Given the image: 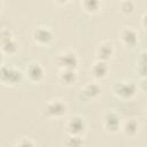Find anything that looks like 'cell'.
<instances>
[{
	"label": "cell",
	"instance_id": "1",
	"mask_svg": "<svg viewBox=\"0 0 147 147\" xmlns=\"http://www.w3.org/2000/svg\"><path fill=\"white\" fill-rule=\"evenodd\" d=\"M22 72L21 70L7 67V65H0V82L6 85H15L22 80Z\"/></svg>",
	"mask_w": 147,
	"mask_h": 147
},
{
	"label": "cell",
	"instance_id": "2",
	"mask_svg": "<svg viewBox=\"0 0 147 147\" xmlns=\"http://www.w3.org/2000/svg\"><path fill=\"white\" fill-rule=\"evenodd\" d=\"M65 113H67V105L60 99L51 100L45 106V115L47 117L60 118V117L64 116Z\"/></svg>",
	"mask_w": 147,
	"mask_h": 147
},
{
	"label": "cell",
	"instance_id": "3",
	"mask_svg": "<svg viewBox=\"0 0 147 147\" xmlns=\"http://www.w3.org/2000/svg\"><path fill=\"white\" fill-rule=\"evenodd\" d=\"M57 67L60 69H72L76 70L77 65H78V57L77 55L71 52V51H65L62 52L57 55L56 60H55Z\"/></svg>",
	"mask_w": 147,
	"mask_h": 147
},
{
	"label": "cell",
	"instance_id": "4",
	"mask_svg": "<svg viewBox=\"0 0 147 147\" xmlns=\"http://www.w3.org/2000/svg\"><path fill=\"white\" fill-rule=\"evenodd\" d=\"M114 93L121 99H131L137 92V85L133 82H117L113 86Z\"/></svg>",
	"mask_w": 147,
	"mask_h": 147
},
{
	"label": "cell",
	"instance_id": "5",
	"mask_svg": "<svg viewBox=\"0 0 147 147\" xmlns=\"http://www.w3.org/2000/svg\"><path fill=\"white\" fill-rule=\"evenodd\" d=\"M0 47L2 53L7 54H14L17 51V42L8 30H3L0 32Z\"/></svg>",
	"mask_w": 147,
	"mask_h": 147
},
{
	"label": "cell",
	"instance_id": "6",
	"mask_svg": "<svg viewBox=\"0 0 147 147\" xmlns=\"http://www.w3.org/2000/svg\"><path fill=\"white\" fill-rule=\"evenodd\" d=\"M85 121L80 116H72L67 122V131L69 134H76L82 136L85 131Z\"/></svg>",
	"mask_w": 147,
	"mask_h": 147
},
{
	"label": "cell",
	"instance_id": "7",
	"mask_svg": "<svg viewBox=\"0 0 147 147\" xmlns=\"http://www.w3.org/2000/svg\"><path fill=\"white\" fill-rule=\"evenodd\" d=\"M32 37L36 42H38L40 45H47L53 39V32L51 31V29H48L46 26H38L33 30Z\"/></svg>",
	"mask_w": 147,
	"mask_h": 147
},
{
	"label": "cell",
	"instance_id": "8",
	"mask_svg": "<svg viewBox=\"0 0 147 147\" xmlns=\"http://www.w3.org/2000/svg\"><path fill=\"white\" fill-rule=\"evenodd\" d=\"M119 126H121V121L116 113L108 111L103 116V127L106 129V131L110 133H115L118 131Z\"/></svg>",
	"mask_w": 147,
	"mask_h": 147
},
{
	"label": "cell",
	"instance_id": "9",
	"mask_svg": "<svg viewBox=\"0 0 147 147\" xmlns=\"http://www.w3.org/2000/svg\"><path fill=\"white\" fill-rule=\"evenodd\" d=\"M121 41L125 46H134L138 42V32L132 26H124L119 32Z\"/></svg>",
	"mask_w": 147,
	"mask_h": 147
},
{
	"label": "cell",
	"instance_id": "10",
	"mask_svg": "<svg viewBox=\"0 0 147 147\" xmlns=\"http://www.w3.org/2000/svg\"><path fill=\"white\" fill-rule=\"evenodd\" d=\"M26 75L29 77V79L33 83H39L44 79L45 77V71L44 68L37 63V62H32L26 67Z\"/></svg>",
	"mask_w": 147,
	"mask_h": 147
},
{
	"label": "cell",
	"instance_id": "11",
	"mask_svg": "<svg viewBox=\"0 0 147 147\" xmlns=\"http://www.w3.org/2000/svg\"><path fill=\"white\" fill-rule=\"evenodd\" d=\"M114 55V45L111 41H103L96 49V57L100 61L107 62Z\"/></svg>",
	"mask_w": 147,
	"mask_h": 147
},
{
	"label": "cell",
	"instance_id": "12",
	"mask_svg": "<svg viewBox=\"0 0 147 147\" xmlns=\"http://www.w3.org/2000/svg\"><path fill=\"white\" fill-rule=\"evenodd\" d=\"M108 70H109L108 63L105 62V61H100V60H96V61L92 64V68H91L92 75H93L96 79H100V78L106 77L107 74H108Z\"/></svg>",
	"mask_w": 147,
	"mask_h": 147
},
{
	"label": "cell",
	"instance_id": "13",
	"mask_svg": "<svg viewBox=\"0 0 147 147\" xmlns=\"http://www.w3.org/2000/svg\"><path fill=\"white\" fill-rule=\"evenodd\" d=\"M57 78L64 85H72L77 80V74L76 70L72 69H61Z\"/></svg>",
	"mask_w": 147,
	"mask_h": 147
},
{
	"label": "cell",
	"instance_id": "14",
	"mask_svg": "<svg viewBox=\"0 0 147 147\" xmlns=\"http://www.w3.org/2000/svg\"><path fill=\"white\" fill-rule=\"evenodd\" d=\"M101 93V87L98 83H88L82 88V94L86 99H95Z\"/></svg>",
	"mask_w": 147,
	"mask_h": 147
},
{
	"label": "cell",
	"instance_id": "15",
	"mask_svg": "<svg viewBox=\"0 0 147 147\" xmlns=\"http://www.w3.org/2000/svg\"><path fill=\"white\" fill-rule=\"evenodd\" d=\"M139 129V124L136 119H129L125 122L124 126H123V131L127 137H133L137 134Z\"/></svg>",
	"mask_w": 147,
	"mask_h": 147
},
{
	"label": "cell",
	"instance_id": "16",
	"mask_svg": "<svg viewBox=\"0 0 147 147\" xmlns=\"http://www.w3.org/2000/svg\"><path fill=\"white\" fill-rule=\"evenodd\" d=\"M65 146L67 147H83L84 140L82 136H76V134H69L68 138L65 139Z\"/></svg>",
	"mask_w": 147,
	"mask_h": 147
},
{
	"label": "cell",
	"instance_id": "17",
	"mask_svg": "<svg viewBox=\"0 0 147 147\" xmlns=\"http://www.w3.org/2000/svg\"><path fill=\"white\" fill-rule=\"evenodd\" d=\"M82 5H83V7H84V9L86 11H88V13H95V11L99 10V8L101 6V2L98 1V0H86Z\"/></svg>",
	"mask_w": 147,
	"mask_h": 147
},
{
	"label": "cell",
	"instance_id": "18",
	"mask_svg": "<svg viewBox=\"0 0 147 147\" xmlns=\"http://www.w3.org/2000/svg\"><path fill=\"white\" fill-rule=\"evenodd\" d=\"M121 7V11L124 14H131L134 9V3L132 1H123L119 5Z\"/></svg>",
	"mask_w": 147,
	"mask_h": 147
},
{
	"label": "cell",
	"instance_id": "19",
	"mask_svg": "<svg viewBox=\"0 0 147 147\" xmlns=\"http://www.w3.org/2000/svg\"><path fill=\"white\" fill-rule=\"evenodd\" d=\"M14 147H36V145H34V142L31 139H29V138H22V139H20L15 144Z\"/></svg>",
	"mask_w": 147,
	"mask_h": 147
},
{
	"label": "cell",
	"instance_id": "20",
	"mask_svg": "<svg viewBox=\"0 0 147 147\" xmlns=\"http://www.w3.org/2000/svg\"><path fill=\"white\" fill-rule=\"evenodd\" d=\"M2 60H3V53L0 49V65H2Z\"/></svg>",
	"mask_w": 147,
	"mask_h": 147
},
{
	"label": "cell",
	"instance_id": "21",
	"mask_svg": "<svg viewBox=\"0 0 147 147\" xmlns=\"http://www.w3.org/2000/svg\"><path fill=\"white\" fill-rule=\"evenodd\" d=\"M1 6H2V3H1V2H0V9H1Z\"/></svg>",
	"mask_w": 147,
	"mask_h": 147
}]
</instances>
